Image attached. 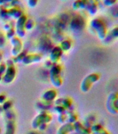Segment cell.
<instances>
[{
    "mask_svg": "<svg viewBox=\"0 0 118 134\" xmlns=\"http://www.w3.org/2000/svg\"><path fill=\"white\" fill-rule=\"evenodd\" d=\"M90 27L97 34V37L100 40L103 41L104 39L108 32V29L104 20L100 18H95L92 19L90 22Z\"/></svg>",
    "mask_w": 118,
    "mask_h": 134,
    "instance_id": "cell-1",
    "label": "cell"
},
{
    "mask_svg": "<svg viewBox=\"0 0 118 134\" xmlns=\"http://www.w3.org/2000/svg\"><path fill=\"white\" fill-rule=\"evenodd\" d=\"M100 75L97 73H91L85 77L81 84V90L84 92H88L94 83L100 80Z\"/></svg>",
    "mask_w": 118,
    "mask_h": 134,
    "instance_id": "cell-2",
    "label": "cell"
},
{
    "mask_svg": "<svg viewBox=\"0 0 118 134\" xmlns=\"http://www.w3.org/2000/svg\"><path fill=\"white\" fill-rule=\"evenodd\" d=\"M118 97V92H113L112 93H110L108 95L107 100H106V109L108 111V113H111L113 115H115L117 114V112L115 108L114 103L115 100Z\"/></svg>",
    "mask_w": 118,
    "mask_h": 134,
    "instance_id": "cell-3",
    "label": "cell"
},
{
    "mask_svg": "<svg viewBox=\"0 0 118 134\" xmlns=\"http://www.w3.org/2000/svg\"><path fill=\"white\" fill-rule=\"evenodd\" d=\"M117 39H118V25L108 30L106 37L103 40V43L105 45H109Z\"/></svg>",
    "mask_w": 118,
    "mask_h": 134,
    "instance_id": "cell-4",
    "label": "cell"
},
{
    "mask_svg": "<svg viewBox=\"0 0 118 134\" xmlns=\"http://www.w3.org/2000/svg\"><path fill=\"white\" fill-rule=\"evenodd\" d=\"M85 25V21L81 15H77L72 20L71 26L72 29L75 30H81L84 28Z\"/></svg>",
    "mask_w": 118,
    "mask_h": 134,
    "instance_id": "cell-5",
    "label": "cell"
},
{
    "mask_svg": "<svg viewBox=\"0 0 118 134\" xmlns=\"http://www.w3.org/2000/svg\"><path fill=\"white\" fill-rule=\"evenodd\" d=\"M85 9L91 15H95L99 10L98 2H96L95 0H90Z\"/></svg>",
    "mask_w": 118,
    "mask_h": 134,
    "instance_id": "cell-6",
    "label": "cell"
},
{
    "mask_svg": "<svg viewBox=\"0 0 118 134\" xmlns=\"http://www.w3.org/2000/svg\"><path fill=\"white\" fill-rule=\"evenodd\" d=\"M73 130H74V125L71 124H67L60 128V129L58 130V134H67L70 132L72 131Z\"/></svg>",
    "mask_w": 118,
    "mask_h": 134,
    "instance_id": "cell-7",
    "label": "cell"
},
{
    "mask_svg": "<svg viewBox=\"0 0 118 134\" xmlns=\"http://www.w3.org/2000/svg\"><path fill=\"white\" fill-rule=\"evenodd\" d=\"M90 129V131L92 132V133L98 134L102 131V130H104V129L100 124H94L91 126Z\"/></svg>",
    "mask_w": 118,
    "mask_h": 134,
    "instance_id": "cell-8",
    "label": "cell"
},
{
    "mask_svg": "<svg viewBox=\"0 0 118 134\" xmlns=\"http://www.w3.org/2000/svg\"><path fill=\"white\" fill-rule=\"evenodd\" d=\"M15 133V125L13 121H10L7 125V129L5 134H14Z\"/></svg>",
    "mask_w": 118,
    "mask_h": 134,
    "instance_id": "cell-9",
    "label": "cell"
},
{
    "mask_svg": "<svg viewBox=\"0 0 118 134\" xmlns=\"http://www.w3.org/2000/svg\"><path fill=\"white\" fill-rule=\"evenodd\" d=\"M102 2L105 6L109 7V6H114L117 2V0H102Z\"/></svg>",
    "mask_w": 118,
    "mask_h": 134,
    "instance_id": "cell-10",
    "label": "cell"
},
{
    "mask_svg": "<svg viewBox=\"0 0 118 134\" xmlns=\"http://www.w3.org/2000/svg\"><path fill=\"white\" fill-rule=\"evenodd\" d=\"M38 1V0H27L28 5H29V6H31V7H34L37 4Z\"/></svg>",
    "mask_w": 118,
    "mask_h": 134,
    "instance_id": "cell-11",
    "label": "cell"
},
{
    "mask_svg": "<svg viewBox=\"0 0 118 134\" xmlns=\"http://www.w3.org/2000/svg\"><path fill=\"white\" fill-rule=\"evenodd\" d=\"M112 15H113V16L114 17V18H118V8H116L115 9L113 10V11L112 12Z\"/></svg>",
    "mask_w": 118,
    "mask_h": 134,
    "instance_id": "cell-12",
    "label": "cell"
},
{
    "mask_svg": "<svg viewBox=\"0 0 118 134\" xmlns=\"http://www.w3.org/2000/svg\"><path fill=\"white\" fill-rule=\"evenodd\" d=\"M114 106H115V110H116L117 112L118 113V97L115 99V100Z\"/></svg>",
    "mask_w": 118,
    "mask_h": 134,
    "instance_id": "cell-13",
    "label": "cell"
},
{
    "mask_svg": "<svg viewBox=\"0 0 118 134\" xmlns=\"http://www.w3.org/2000/svg\"><path fill=\"white\" fill-rule=\"evenodd\" d=\"M98 134H110V133L109 132H108L106 130L104 129V130H102V131L100 132V133H99Z\"/></svg>",
    "mask_w": 118,
    "mask_h": 134,
    "instance_id": "cell-14",
    "label": "cell"
},
{
    "mask_svg": "<svg viewBox=\"0 0 118 134\" xmlns=\"http://www.w3.org/2000/svg\"><path fill=\"white\" fill-rule=\"evenodd\" d=\"M30 134H38V133H35V132H31Z\"/></svg>",
    "mask_w": 118,
    "mask_h": 134,
    "instance_id": "cell-15",
    "label": "cell"
}]
</instances>
